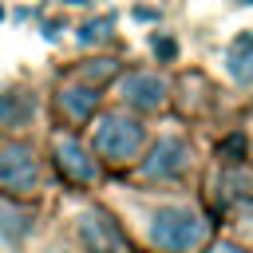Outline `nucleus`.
Masks as SVG:
<instances>
[{
  "instance_id": "obj_9",
  "label": "nucleus",
  "mask_w": 253,
  "mask_h": 253,
  "mask_svg": "<svg viewBox=\"0 0 253 253\" xmlns=\"http://www.w3.org/2000/svg\"><path fill=\"white\" fill-rule=\"evenodd\" d=\"M95 103H99V95H95L91 87H83V83H67V87L59 91V107L67 111L71 123L91 119V115H95Z\"/></svg>"
},
{
  "instance_id": "obj_8",
  "label": "nucleus",
  "mask_w": 253,
  "mask_h": 253,
  "mask_svg": "<svg viewBox=\"0 0 253 253\" xmlns=\"http://www.w3.org/2000/svg\"><path fill=\"white\" fill-rule=\"evenodd\" d=\"M32 119H36V95H28L24 87L0 91V126H28Z\"/></svg>"
},
{
  "instance_id": "obj_7",
  "label": "nucleus",
  "mask_w": 253,
  "mask_h": 253,
  "mask_svg": "<svg viewBox=\"0 0 253 253\" xmlns=\"http://www.w3.org/2000/svg\"><path fill=\"white\" fill-rule=\"evenodd\" d=\"M55 162H59V170H63L71 182H95V174H99L91 150H87L75 134H59V138H55Z\"/></svg>"
},
{
  "instance_id": "obj_3",
  "label": "nucleus",
  "mask_w": 253,
  "mask_h": 253,
  "mask_svg": "<svg viewBox=\"0 0 253 253\" xmlns=\"http://www.w3.org/2000/svg\"><path fill=\"white\" fill-rule=\"evenodd\" d=\"M40 178H43V166H40L32 146H24V142H4L0 146V190L4 194H16V198L36 194Z\"/></svg>"
},
{
  "instance_id": "obj_1",
  "label": "nucleus",
  "mask_w": 253,
  "mask_h": 253,
  "mask_svg": "<svg viewBox=\"0 0 253 253\" xmlns=\"http://www.w3.org/2000/svg\"><path fill=\"white\" fill-rule=\"evenodd\" d=\"M146 237L150 245H158L162 253H190L198 249L206 237H210V221L194 210V206H158L150 213V225H146Z\"/></svg>"
},
{
  "instance_id": "obj_11",
  "label": "nucleus",
  "mask_w": 253,
  "mask_h": 253,
  "mask_svg": "<svg viewBox=\"0 0 253 253\" xmlns=\"http://www.w3.org/2000/svg\"><path fill=\"white\" fill-rule=\"evenodd\" d=\"M111 32H115V16H95V20H87V24H79V32H75V40H79L83 47H95V43H103V40H111Z\"/></svg>"
},
{
  "instance_id": "obj_12",
  "label": "nucleus",
  "mask_w": 253,
  "mask_h": 253,
  "mask_svg": "<svg viewBox=\"0 0 253 253\" xmlns=\"http://www.w3.org/2000/svg\"><path fill=\"white\" fill-rule=\"evenodd\" d=\"M154 51H158L162 59H170V55L178 51V43H174V40H166V36H154Z\"/></svg>"
},
{
  "instance_id": "obj_6",
  "label": "nucleus",
  "mask_w": 253,
  "mask_h": 253,
  "mask_svg": "<svg viewBox=\"0 0 253 253\" xmlns=\"http://www.w3.org/2000/svg\"><path fill=\"white\" fill-rule=\"evenodd\" d=\"M119 99L134 111H158L166 107L170 99V83L158 75V71H130L123 83H119Z\"/></svg>"
},
{
  "instance_id": "obj_10",
  "label": "nucleus",
  "mask_w": 253,
  "mask_h": 253,
  "mask_svg": "<svg viewBox=\"0 0 253 253\" xmlns=\"http://www.w3.org/2000/svg\"><path fill=\"white\" fill-rule=\"evenodd\" d=\"M28 229H32V210H20L16 202H4L0 198V245L24 241Z\"/></svg>"
},
{
  "instance_id": "obj_4",
  "label": "nucleus",
  "mask_w": 253,
  "mask_h": 253,
  "mask_svg": "<svg viewBox=\"0 0 253 253\" xmlns=\"http://www.w3.org/2000/svg\"><path fill=\"white\" fill-rule=\"evenodd\" d=\"M75 237H79V249H83V253H130L123 229L115 225V217L103 213V210H95V206L79 210V217H75Z\"/></svg>"
},
{
  "instance_id": "obj_2",
  "label": "nucleus",
  "mask_w": 253,
  "mask_h": 253,
  "mask_svg": "<svg viewBox=\"0 0 253 253\" xmlns=\"http://www.w3.org/2000/svg\"><path fill=\"white\" fill-rule=\"evenodd\" d=\"M146 146V126L142 119L126 115V111H111L95 123V154L111 166H126L142 154Z\"/></svg>"
},
{
  "instance_id": "obj_5",
  "label": "nucleus",
  "mask_w": 253,
  "mask_h": 253,
  "mask_svg": "<svg viewBox=\"0 0 253 253\" xmlns=\"http://www.w3.org/2000/svg\"><path fill=\"white\" fill-rule=\"evenodd\" d=\"M142 178H150V182H174V178H182L186 170H190V142L182 138V134H162L154 146H150V154L142 158Z\"/></svg>"
}]
</instances>
